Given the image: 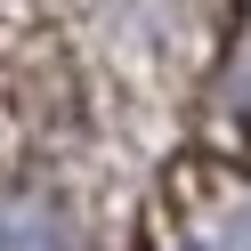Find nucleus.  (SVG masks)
Masks as SVG:
<instances>
[{
	"mask_svg": "<svg viewBox=\"0 0 251 251\" xmlns=\"http://www.w3.org/2000/svg\"><path fill=\"white\" fill-rule=\"evenodd\" d=\"M0 251H73L41 202H0Z\"/></svg>",
	"mask_w": 251,
	"mask_h": 251,
	"instance_id": "f257e3e1",
	"label": "nucleus"
}]
</instances>
